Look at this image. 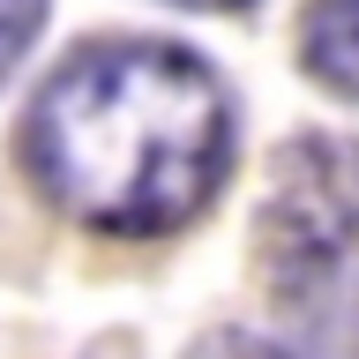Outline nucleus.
Masks as SVG:
<instances>
[{"mask_svg": "<svg viewBox=\"0 0 359 359\" xmlns=\"http://www.w3.org/2000/svg\"><path fill=\"white\" fill-rule=\"evenodd\" d=\"M22 165L60 217L157 240L210 210L232 165V97L217 67L165 38H105L38 90Z\"/></svg>", "mask_w": 359, "mask_h": 359, "instance_id": "nucleus-1", "label": "nucleus"}, {"mask_svg": "<svg viewBox=\"0 0 359 359\" xmlns=\"http://www.w3.org/2000/svg\"><path fill=\"white\" fill-rule=\"evenodd\" d=\"M255 240H262V269L285 314L359 352V150L352 142H292L269 165Z\"/></svg>", "mask_w": 359, "mask_h": 359, "instance_id": "nucleus-2", "label": "nucleus"}, {"mask_svg": "<svg viewBox=\"0 0 359 359\" xmlns=\"http://www.w3.org/2000/svg\"><path fill=\"white\" fill-rule=\"evenodd\" d=\"M299 60L337 97H359V0H314L299 22Z\"/></svg>", "mask_w": 359, "mask_h": 359, "instance_id": "nucleus-3", "label": "nucleus"}, {"mask_svg": "<svg viewBox=\"0 0 359 359\" xmlns=\"http://www.w3.org/2000/svg\"><path fill=\"white\" fill-rule=\"evenodd\" d=\"M38 22H45V0H0V83H8V67L30 53Z\"/></svg>", "mask_w": 359, "mask_h": 359, "instance_id": "nucleus-4", "label": "nucleus"}, {"mask_svg": "<svg viewBox=\"0 0 359 359\" xmlns=\"http://www.w3.org/2000/svg\"><path fill=\"white\" fill-rule=\"evenodd\" d=\"M240 359H292V352H269V344H240Z\"/></svg>", "mask_w": 359, "mask_h": 359, "instance_id": "nucleus-5", "label": "nucleus"}, {"mask_svg": "<svg viewBox=\"0 0 359 359\" xmlns=\"http://www.w3.org/2000/svg\"><path fill=\"white\" fill-rule=\"evenodd\" d=\"M180 8H247V0H180Z\"/></svg>", "mask_w": 359, "mask_h": 359, "instance_id": "nucleus-6", "label": "nucleus"}]
</instances>
